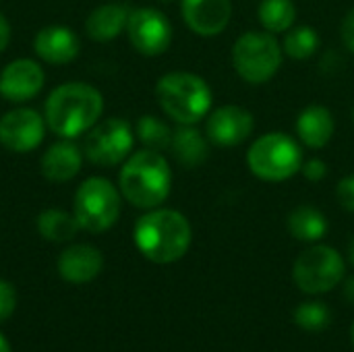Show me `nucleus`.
Instances as JSON below:
<instances>
[{
	"label": "nucleus",
	"instance_id": "26",
	"mask_svg": "<svg viewBox=\"0 0 354 352\" xmlns=\"http://www.w3.org/2000/svg\"><path fill=\"white\" fill-rule=\"evenodd\" d=\"M295 322L305 332H324V330H328V326L332 322V313L326 303L309 301V303H301L297 307Z\"/></svg>",
	"mask_w": 354,
	"mask_h": 352
},
{
	"label": "nucleus",
	"instance_id": "33",
	"mask_svg": "<svg viewBox=\"0 0 354 352\" xmlns=\"http://www.w3.org/2000/svg\"><path fill=\"white\" fill-rule=\"evenodd\" d=\"M0 352H12L10 346H8V342H6V338L2 334H0Z\"/></svg>",
	"mask_w": 354,
	"mask_h": 352
},
{
	"label": "nucleus",
	"instance_id": "35",
	"mask_svg": "<svg viewBox=\"0 0 354 352\" xmlns=\"http://www.w3.org/2000/svg\"><path fill=\"white\" fill-rule=\"evenodd\" d=\"M351 336H353V346H354V324H353V330H351Z\"/></svg>",
	"mask_w": 354,
	"mask_h": 352
},
{
	"label": "nucleus",
	"instance_id": "25",
	"mask_svg": "<svg viewBox=\"0 0 354 352\" xmlns=\"http://www.w3.org/2000/svg\"><path fill=\"white\" fill-rule=\"evenodd\" d=\"M135 133H137L139 141H141L147 149H153V151L170 149V145H172V135H174V131H172L164 120H160L158 116H151V114H145V116H141V118L137 120Z\"/></svg>",
	"mask_w": 354,
	"mask_h": 352
},
{
	"label": "nucleus",
	"instance_id": "23",
	"mask_svg": "<svg viewBox=\"0 0 354 352\" xmlns=\"http://www.w3.org/2000/svg\"><path fill=\"white\" fill-rule=\"evenodd\" d=\"M79 222L75 216L62 212V210H46L39 214L37 218V230L44 239L52 241V243H66L71 241L77 230H79Z\"/></svg>",
	"mask_w": 354,
	"mask_h": 352
},
{
	"label": "nucleus",
	"instance_id": "8",
	"mask_svg": "<svg viewBox=\"0 0 354 352\" xmlns=\"http://www.w3.org/2000/svg\"><path fill=\"white\" fill-rule=\"evenodd\" d=\"M346 276L344 257L328 245H313L305 249L292 268L295 284L305 295H326L334 290Z\"/></svg>",
	"mask_w": 354,
	"mask_h": 352
},
{
	"label": "nucleus",
	"instance_id": "31",
	"mask_svg": "<svg viewBox=\"0 0 354 352\" xmlns=\"http://www.w3.org/2000/svg\"><path fill=\"white\" fill-rule=\"evenodd\" d=\"M8 41H10V25H8L6 17L0 12V52L6 50Z\"/></svg>",
	"mask_w": 354,
	"mask_h": 352
},
{
	"label": "nucleus",
	"instance_id": "32",
	"mask_svg": "<svg viewBox=\"0 0 354 352\" xmlns=\"http://www.w3.org/2000/svg\"><path fill=\"white\" fill-rule=\"evenodd\" d=\"M344 299H346L351 305H354V276H351V278L344 282Z\"/></svg>",
	"mask_w": 354,
	"mask_h": 352
},
{
	"label": "nucleus",
	"instance_id": "1",
	"mask_svg": "<svg viewBox=\"0 0 354 352\" xmlns=\"http://www.w3.org/2000/svg\"><path fill=\"white\" fill-rule=\"evenodd\" d=\"M133 239L143 257L166 266L187 255L193 241V228L180 212L156 207L137 220Z\"/></svg>",
	"mask_w": 354,
	"mask_h": 352
},
{
	"label": "nucleus",
	"instance_id": "19",
	"mask_svg": "<svg viewBox=\"0 0 354 352\" xmlns=\"http://www.w3.org/2000/svg\"><path fill=\"white\" fill-rule=\"evenodd\" d=\"M81 149L71 139L50 145L41 156V174L52 183H64L79 174L81 170Z\"/></svg>",
	"mask_w": 354,
	"mask_h": 352
},
{
	"label": "nucleus",
	"instance_id": "27",
	"mask_svg": "<svg viewBox=\"0 0 354 352\" xmlns=\"http://www.w3.org/2000/svg\"><path fill=\"white\" fill-rule=\"evenodd\" d=\"M301 172L309 183H319L328 176V164L322 158H309L303 162Z\"/></svg>",
	"mask_w": 354,
	"mask_h": 352
},
{
	"label": "nucleus",
	"instance_id": "2",
	"mask_svg": "<svg viewBox=\"0 0 354 352\" xmlns=\"http://www.w3.org/2000/svg\"><path fill=\"white\" fill-rule=\"evenodd\" d=\"M102 110L104 98L93 85L64 83L48 95L44 118L54 135L75 139L97 124Z\"/></svg>",
	"mask_w": 354,
	"mask_h": 352
},
{
	"label": "nucleus",
	"instance_id": "16",
	"mask_svg": "<svg viewBox=\"0 0 354 352\" xmlns=\"http://www.w3.org/2000/svg\"><path fill=\"white\" fill-rule=\"evenodd\" d=\"M104 266L102 253L91 245H73L58 257V274L71 284L91 282Z\"/></svg>",
	"mask_w": 354,
	"mask_h": 352
},
{
	"label": "nucleus",
	"instance_id": "3",
	"mask_svg": "<svg viewBox=\"0 0 354 352\" xmlns=\"http://www.w3.org/2000/svg\"><path fill=\"white\" fill-rule=\"evenodd\" d=\"M122 197L139 210L160 207L172 189V170L162 151L141 149L124 160L118 176Z\"/></svg>",
	"mask_w": 354,
	"mask_h": 352
},
{
	"label": "nucleus",
	"instance_id": "15",
	"mask_svg": "<svg viewBox=\"0 0 354 352\" xmlns=\"http://www.w3.org/2000/svg\"><path fill=\"white\" fill-rule=\"evenodd\" d=\"M35 54L50 64H66L77 58L81 44L73 29L62 25L44 27L33 41Z\"/></svg>",
	"mask_w": 354,
	"mask_h": 352
},
{
	"label": "nucleus",
	"instance_id": "24",
	"mask_svg": "<svg viewBox=\"0 0 354 352\" xmlns=\"http://www.w3.org/2000/svg\"><path fill=\"white\" fill-rule=\"evenodd\" d=\"M319 33L311 25H299L290 27L282 39L284 56L292 60H307L319 50Z\"/></svg>",
	"mask_w": 354,
	"mask_h": 352
},
{
	"label": "nucleus",
	"instance_id": "10",
	"mask_svg": "<svg viewBox=\"0 0 354 352\" xmlns=\"http://www.w3.org/2000/svg\"><path fill=\"white\" fill-rule=\"evenodd\" d=\"M127 35L139 54L160 56L172 44V25L156 8H135L127 21Z\"/></svg>",
	"mask_w": 354,
	"mask_h": 352
},
{
	"label": "nucleus",
	"instance_id": "20",
	"mask_svg": "<svg viewBox=\"0 0 354 352\" xmlns=\"http://www.w3.org/2000/svg\"><path fill=\"white\" fill-rule=\"evenodd\" d=\"M129 15H131V10L122 4L97 6L87 17V23H85L87 35L95 41H112L127 29Z\"/></svg>",
	"mask_w": 354,
	"mask_h": 352
},
{
	"label": "nucleus",
	"instance_id": "21",
	"mask_svg": "<svg viewBox=\"0 0 354 352\" xmlns=\"http://www.w3.org/2000/svg\"><path fill=\"white\" fill-rule=\"evenodd\" d=\"M288 232L301 243H317L328 234V218L313 205H297L286 218Z\"/></svg>",
	"mask_w": 354,
	"mask_h": 352
},
{
	"label": "nucleus",
	"instance_id": "9",
	"mask_svg": "<svg viewBox=\"0 0 354 352\" xmlns=\"http://www.w3.org/2000/svg\"><path fill=\"white\" fill-rule=\"evenodd\" d=\"M133 143L135 137L131 124L122 118H108L89 129L83 151L91 164L108 168L124 162L131 156Z\"/></svg>",
	"mask_w": 354,
	"mask_h": 352
},
{
	"label": "nucleus",
	"instance_id": "34",
	"mask_svg": "<svg viewBox=\"0 0 354 352\" xmlns=\"http://www.w3.org/2000/svg\"><path fill=\"white\" fill-rule=\"evenodd\" d=\"M348 261L354 266V237L351 239V243H348Z\"/></svg>",
	"mask_w": 354,
	"mask_h": 352
},
{
	"label": "nucleus",
	"instance_id": "7",
	"mask_svg": "<svg viewBox=\"0 0 354 352\" xmlns=\"http://www.w3.org/2000/svg\"><path fill=\"white\" fill-rule=\"evenodd\" d=\"M73 210L83 230L93 234L106 232L120 216V193L108 178L91 176L77 189Z\"/></svg>",
	"mask_w": 354,
	"mask_h": 352
},
{
	"label": "nucleus",
	"instance_id": "11",
	"mask_svg": "<svg viewBox=\"0 0 354 352\" xmlns=\"http://www.w3.org/2000/svg\"><path fill=\"white\" fill-rule=\"evenodd\" d=\"M255 131V116L234 104H226L207 114L205 135L216 147H236L245 143Z\"/></svg>",
	"mask_w": 354,
	"mask_h": 352
},
{
	"label": "nucleus",
	"instance_id": "30",
	"mask_svg": "<svg viewBox=\"0 0 354 352\" xmlns=\"http://www.w3.org/2000/svg\"><path fill=\"white\" fill-rule=\"evenodd\" d=\"M340 37H342V44L348 52L354 54V6L346 12V17L342 19V25H340Z\"/></svg>",
	"mask_w": 354,
	"mask_h": 352
},
{
	"label": "nucleus",
	"instance_id": "5",
	"mask_svg": "<svg viewBox=\"0 0 354 352\" xmlns=\"http://www.w3.org/2000/svg\"><path fill=\"white\" fill-rule=\"evenodd\" d=\"M305 158L301 143L282 131L257 137L247 151V166L253 176L266 183H284L301 172Z\"/></svg>",
	"mask_w": 354,
	"mask_h": 352
},
{
	"label": "nucleus",
	"instance_id": "29",
	"mask_svg": "<svg viewBox=\"0 0 354 352\" xmlns=\"http://www.w3.org/2000/svg\"><path fill=\"white\" fill-rule=\"evenodd\" d=\"M336 197H338L340 205H342L346 212L354 214V174L344 176V178L338 183V187H336Z\"/></svg>",
	"mask_w": 354,
	"mask_h": 352
},
{
	"label": "nucleus",
	"instance_id": "4",
	"mask_svg": "<svg viewBox=\"0 0 354 352\" xmlns=\"http://www.w3.org/2000/svg\"><path fill=\"white\" fill-rule=\"evenodd\" d=\"M156 98L164 114L178 124H199L207 118L214 104L207 81L187 71H174L160 77Z\"/></svg>",
	"mask_w": 354,
	"mask_h": 352
},
{
	"label": "nucleus",
	"instance_id": "28",
	"mask_svg": "<svg viewBox=\"0 0 354 352\" xmlns=\"http://www.w3.org/2000/svg\"><path fill=\"white\" fill-rule=\"evenodd\" d=\"M15 307H17L15 288L8 282L0 280V322L8 319L15 313Z\"/></svg>",
	"mask_w": 354,
	"mask_h": 352
},
{
	"label": "nucleus",
	"instance_id": "12",
	"mask_svg": "<svg viewBox=\"0 0 354 352\" xmlns=\"http://www.w3.org/2000/svg\"><path fill=\"white\" fill-rule=\"evenodd\" d=\"M46 135V118L31 108H15L0 118V143L15 154L35 149Z\"/></svg>",
	"mask_w": 354,
	"mask_h": 352
},
{
	"label": "nucleus",
	"instance_id": "6",
	"mask_svg": "<svg viewBox=\"0 0 354 352\" xmlns=\"http://www.w3.org/2000/svg\"><path fill=\"white\" fill-rule=\"evenodd\" d=\"M284 60L282 44L270 31H245L232 46V66L251 85L272 81Z\"/></svg>",
	"mask_w": 354,
	"mask_h": 352
},
{
	"label": "nucleus",
	"instance_id": "36",
	"mask_svg": "<svg viewBox=\"0 0 354 352\" xmlns=\"http://www.w3.org/2000/svg\"><path fill=\"white\" fill-rule=\"evenodd\" d=\"M160 2H170V0H160Z\"/></svg>",
	"mask_w": 354,
	"mask_h": 352
},
{
	"label": "nucleus",
	"instance_id": "22",
	"mask_svg": "<svg viewBox=\"0 0 354 352\" xmlns=\"http://www.w3.org/2000/svg\"><path fill=\"white\" fill-rule=\"evenodd\" d=\"M259 23L270 33H286L297 21V6L292 0H261L257 8Z\"/></svg>",
	"mask_w": 354,
	"mask_h": 352
},
{
	"label": "nucleus",
	"instance_id": "18",
	"mask_svg": "<svg viewBox=\"0 0 354 352\" xmlns=\"http://www.w3.org/2000/svg\"><path fill=\"white\" fill-rule=\"evenodd\" d=\"M209 139L195 124H180L172 135V154L176 162L189 170L203 166L209 160Z\"/></svg>",
	"mask_w": 354,
	"mask_h": 352
},
{
	"label": "nucleus",
	"instance_id": "13",
	"mask_svg": "<svg viewBox=\"0 0 354 352\" xmlns=\"http://www.w3.org/2000/svg\"><path fill=\"white\" fill-rule=\"evenodd\" d=\"M180 12L185 25L201 35V37H216L220 35L230 19H232V2L230 0H183Z\"/></svg>",
	"mask_w": 354,
	"mask_h": 352
},
{
	"label": "nucleus",
	"instance_id": "17",
	"mask_svg": "<svg viewBox=\"0 0 354 352\" xmlns=\"http://www.w3.org/2000/svg\"><path fill=\"white\" fill-rule=\"evenodd\" d=\"M334 133H336V120L330 108L322 104H311L305 110H301L297 118V135L305 147L322 149L332 141Z\"/></svg>",
	"mask_w": 354,
	"mask_h": 352
},
{
	"label": "nucleus",
	"instance_id": "14",
	"mask_svg": "<svg viewBox=\"0 0 354 352\" xmlns=\"http://www.w3.org/2000/svg\"><path fill=\"white\" fill-rule=\"evenodd\" d=\"M44 71L29 58L12 60L0 75V93L8 102H27L35 98L44 87Z\"/></svg>",
	"mask_w": 354,
	"mask_h": 352
},
{
	"label": "nucleus",
	"instance_id": "37",
	"mask_svg": "<svg viewBox=\"0 0 354 352\" xmlns=\"http://www.w3.org/2000/svg\"><path fill=\"white\" fill-rule=\"evenodd\" d=\"M353 120H354V108H353Z\"/></svg>",
	"mask_w": 354,
	"mask_h": 352
}]
</instances>
